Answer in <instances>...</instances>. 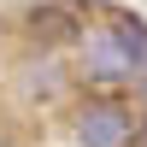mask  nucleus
Listing matches in <instances>:
<instances>
[{
  "label": "nucleus",
  "instance_id": "obj_4",
  "mask_svg": "<svg viewBox=\"0 0 147 147\" xmlns=\"http://www.w3.org/2000/svg\"><path fill=\"white\" fill-rule=\"evenodd\" d=\"M129 94H136V106H141V118H147V71H141L136 82H129Z\"/></svg>",
  "mask_w": 147,
  "mask_h": 147
},
{
  "label": "nucleus",
  "instance_id": "obj_2",
  "mask_svg": "<svg viewBox=\"0 0 147 147\" xmlns=\"http://www.w3.org/2000/svg\"><path fill=\"white\" fill-rule=\"evenodd\" d=\"M136 124L141 118L118 94H82L71 106V136H77V147H136Z\"/></svg>",
  "mask_w": 147,
  "mask_h": 147
},
{
  "label": "nucleus",
  "instance_id": "obj_1",
  "mask_svg": "<svg viewBox=\"0 0 147 147\" xmlns=\"http://www.w3.org/2000/svg\"><path fill=\"white\" fill-rule=\"evenodd\" d=\"M71 53H77V77L88 82V88H100V94H118V88L136 82V53H129V41H124L106 18L88 24Z\"/></svg>",
  "mask_w": 147,
  "mask_h": 147
},
{
  "label": "nucleus",
  "instance_id": "obj_5",
  "mask_svg": "<svg viewBox=\"0 0 147 147\" xmlns=\"http://www.w3.org/2000/svg\"><path fill=\"white\" fill-rule=\"evenodd\" d=\"M136 147H147V118H141V124H136Z\"/></svg>",
  "mask_w": 147,
  "mask_h": 147
},
{
  "label": "nucleus",
  "instance_id": "obj_3",
  "mask_svg": "<svg viewBox=\"0 0 147 147\" xmlns=\"http://www.w3.org/2000/svg\"><path fill=\"white\" fill-rule=\"evenodd\" d=\"M88 30V18H82L77 6H65V0H47V6H30L24 12V35H30L41 53H59V47H77V35Z\"/></svg>",
  "mask_w": 147,
  "mask_h": 147
}]
</instances>
